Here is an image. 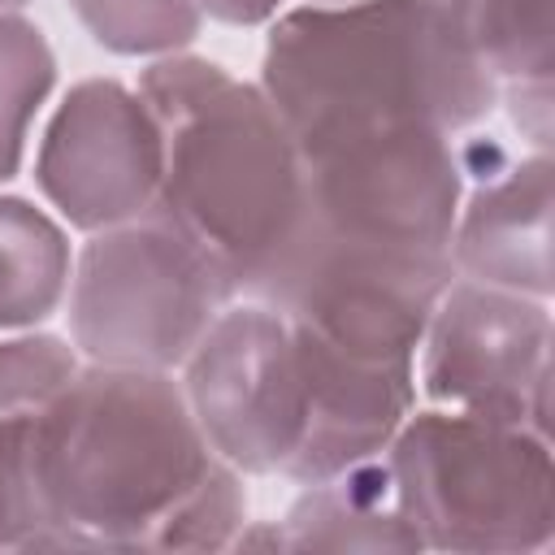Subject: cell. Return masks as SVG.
Instances as JSON below:
<instances>
[{
	"instance_id": "obj_1",
	"label": "cell",
	"mask_w": 555,
	"mask_h": 555,
	"mask_svg": "<svg viewBox=\"0 0 555 555\" xmlns=\"http://www.w3.org/2000/svg\"><path fill=\"white\" fill-rule=\"evenodd\" d=\"M35 477L61 551H225L247 520L243 473L160 369L82 364L35 421Z\"/></svg>"
},
{
	"instance_id": "obj_2",
	"label": "cell",
	"mask_w": 555,
	"mask_h": 555,
	"mask_svg": "<svg viewBox=\"0 0 555 555\" xmlns=\"http://www.w3.org/2000/svg\"><path fill=\"white\" fill-rule=\"evenodd\" d=\"M260 91L295 147L377 126H477L499 82L442 0H338L286 9L264 39Z\"/></svg>"
},
{
	"instance_id": "obj_3",
	"label": "cell",
	"mask_w": 555,
	"mask_h": 555,
	"mask_svg": "<svg viewBox=\"0 0 555 555\" xmlns=\"http://www.w3.org/2000/svg\"><path fill=\"white\" fill-rule=\"evenodd\" d=\"M160 126L152 208L208 247L243 295L304 221L299 147L260 91L191 52L152 61L139 78Z\"/></svg>"
},
{
	"instance_id": "obj_4",
	"label": "cell",
	"mask_w": 555,
	"mask_h": 555,
	"mask_svg": "<svg viewBox=\"0 0 555 555\" xmlns=\"http://www.w3.org/2000/svg\"><path fill=\"white\" fill-rule=\"evenodd\" d=\"M386 468L425 551L525 555L555 538L551 434L455 408L408 412Z\"/></svg>"
},
{
	"instance_id": "obj_5",
	"label": "cell",
	"mask_w": 555,
	"mask_h": 555,
	"mask_svg": "<svg viewBox=\"0 0 555 555\" xmlns=\"http://www.w3.org/2000/svg\"><path fill=\"white\" fill-rule=\"evenodd\" d=\"M234 295L230 269L147 208L82 243L69 273V334L87 364L169 373Z\"/></svg>"
},
{
	"instance_id": "obj_6",
	"label": "cell",
	"mask_w": 555,
	"mask_h": 555,
	"mask_svg": "<svg viewBox=\"0 0 555 555\" xmlns=\"http://www.w3.org/2000/svg\"><path fill=\"white\" fill-rule=\"evenodd\" d=\"M451 278L455 264L442 247L334 234L304 212L243 295L351 356L412 360Z\"/></svg>"
},
{
	"instance_id": "obj_7",
	"label": "cell",
	"mask_w": 555,
	"mask_h": 555,
	"mask_svg": "<svg viewBox=\"0 0 555 555\" xmlns=\"http://www.w3.org/2000/svg\"><path fill=\"white\" fill-rule=\"evenodd\" d=\"M304 212L356 238L451 251L464 204V165L451 134L429 126L343 130L299 143Z\"/></svg>"
},
{
	"instance_id": "obj_8",
	"label": "cell",
	"mask_w": 555,
	"mask_h": 555,
	"mask_svg": "<svg viewBox=\"0 0 555 555\" xmlns=\"http://www.w3.org/2000/svg\"><path fill=\"white\" fill-rule=\"evenodd\" d=\"M421 390L438 408L551 434L546 299L451 278L425 325Z\"/></svg>"
},
{
	"instance_id": "obj_9",
	"label": "cell",
	"mask_w": 555,
	"mask_h": 555,
	"mask_svg": "<svg viewBox=\"0 0 555 555\" xmlns=\"http://www.w3.org/2000/svg\"><path fill=\"white\" fill-rule=\"evenodd\" d=\"M182 395L225 464L282 473L304 429V373L291 321L256 299L221 308L182 360Z\"/></svg>"
},
{
	"instance_id": "obj_10",
	"label": "cell",
	"mask_w": 555,
	"mask_h": 555,
	"mask_svg": "<svg viewBox=\"0 0 555 555\" xmlns=\"http://www.w3.org/2000/svg\"><path fill=\"white\" fill-rule=\"evenodd\" d=\"M160 126L117 78H87L48 117L35 182L74 230H108L152 208L160 186Z\"/></svg>"
},
{
	"instance_id": "obj_11",
	"label": "cell",
	"mask_w": 555,
	"mask_h": 555,
	"mask_svg": "<svg viewBox=\"0 0 555 555\" xmlns=\"http://www.w3.org/2000/svg\"><path fill=\"white\" fill-rule=\"evenodd\" d=\"M291 334L304 373V429L282 473L299 486H317L382 460L416 408V364L351 356L295 321Z\"/></svg>"
},
{
	"instance_id": "obj_12",
	"label": "cell",
	"mask_w": 555,
	"mask_h": 555,
	"mask_svg": "<svg viewBox=\"0 0 555 555\" xmlns=\"http://www.w3.org/2000/svg\"><path fill=\"white\" fill-rule=\"evenodd\" d=\"M551 152H529L460 204L451 264L460 278L551 299Z\"/></svg>"
},
{
	"instance_id": "obj_13",
	"label": "cell",
	"mask_w": 555,
	"mask_h": 555,
	"mask_svg": "<svg viewBox=\"0 0 555 555\" xmlns=\"http://www.w3.org/2000/svg\"><path fill=\"white\" fill-rule=\"evenodd\" d=\"M278 529V551H425L382 460L304 486Z\"/></svg>"
},
{
	"instance_id": "obj_14",
	"label": "cell",
	"mask_w": 555,
	"mask_h": 555,
	"mask_svg": "<svg viewBox=\"0 0 555 555\" xmlns=\"http://www.w3.org/2000/svg\"><path fill=\"white\" fill-rule=\"evenodd\" d=\"M69 238L22 195H0V330L48 321L69 295Z\"/></svg>"
},
{
	"instance_id": "obj_15",
	"label": "cell",
	"mask_w": 555,
	"mask_h": 555,
	"mask_svg": "<svg viewBox=\"0 0 555 555\" xmlns=\"http://www.w3.org/2000/svg\"><path fill=\"white\" fill-rule=\"evenodd\" d=\"M494 74L499 87L512 82H551L555 74V17L551 0H442Z\"/></svg>"
},
{
	"instance_id": "obj_16",
	"label": "cell",
	"mask_w": 555,
	"mask_h": 555,
	"mask_svg": "<svg viewBox=\"0 0 555 555\" xmlns=\"http://www.w3.org/2000/svg\"><path fill=\"white\" fill-rule=\"evenodd\" d=\"M56 87L52 43L22 13H0V182L22 169L35 113Z\"/></svg>"
},
{
	"instance_id": "obj_17",
	"label": "cell",
	"mask_w": 555,
	"mask_h": 555,
	"mask_svg": "<svg viewBox=\"0 0 555 555\" xmlns=\"http://www.w3.org/2000/svg\"><path fill=\"white\" fill-rule=\"evenodd\" d=\"M87 35L117 56H169L182 52L204 13L195 0H69Z\"/></svg>"
},
{
	"instance_id": "obj_18",
	"label": "cell",
	"mask_w": 555,
	"mask_h": 555,
	"mask_svg": "<svg viewBox=\"0 0 555 555\" xmlns=\"http://www.w3.org/2000/svg\"><path fill=\"white\" fill-rule=\"evenodd\" d=\"M35 421L0 416V551H43L48 512L35 477Z\"/></svg>"
},
{
	"instance_id": "obj_19",
	"label": "cell",
	"mask_w": 555,
	"mask_h": 555,
	"mask_svg": "<svg viewBox=\"0 0 555 555\" xmlns=\"http://www.w3.org/2000/svg\"><path fill=\"white\" fill-rule=\"evenodd\" d=\"M78 369V347L56 334L0 338V416H43Z\"/></svg>"
},
{
	"instance_id": "obj_20",
	"label": "cell",
	"mask_w": 555,
	"mask_h": 555,
	"mask_svg": "<svg viewBox=\"0 0 555 555\" xmlns=\"http://www.w3.org/2000/svg\"><path fill=\"white\" fill-rule=\"evenodd\" d=\"M512 121L533 139L538 152L551 147V82H512L507 87Z\"/></svg>"
},
{
	"instance_id": "obj_21",
	"label": "cell",
	"mask_w": 555,
	"mask_h": 555,
	"mask_svg": "<svg viewBox=\"0 0 555 555\" xmlns=\"http://www.w3.org/2000/svg\"><path fill=\"white\" fill-rule=\"evenodd\" d=\"M199 13L225 22V26H260L269 17H278V9L286 0H195Z\"/></svg>"
},
{
	"instance_id": "obj_22",
	"label": "cell",
	"mask_w": 555,
	"mask_h": 555,
	"mask_svg": "<svg viewBox=\"0 0 555 555\" xmlns=\"http://www.w3.org/2000/svg\"><path fill=\"white\" fill-rule=\"evenodd\" d=\"M30 0H0V13H17V9H26Z\"/></svg>"
},
{
	"instance_id": "obj_23",
	"label": "cell",
	"mask_w": 555,
	"mask_h": 555,
	"mask_svg": "<svg viewBox=\"0 0 555 555\" xmlns=\"http://www.w3.org/2000/svg\"><path fill=\"white\" fill-rule=\"evenodd\" d=\"M312 4H338V0H312Z\"/></svg>"
}]
</instances>
